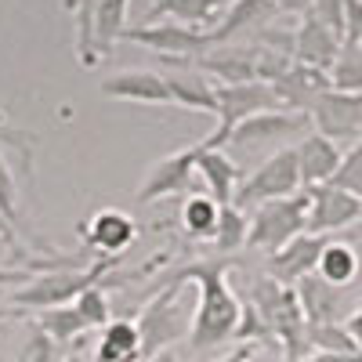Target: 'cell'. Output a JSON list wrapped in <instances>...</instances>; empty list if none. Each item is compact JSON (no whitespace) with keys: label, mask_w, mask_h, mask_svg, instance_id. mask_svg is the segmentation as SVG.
I'll return each mask as SVG.
<instances>
[{"label":"cell","mask_w":362,"mask_h":362,"mask_svg":"<svg viewBox=\"0 0 362 362\" xmlns=\"http://www.w3.org/2000/svg\"><path fill=\"white\" fill-rule=\"evenodd\" d=\"M210 243H214L218 254H232L239 247H247V214L243 210H235L232 203L221 206L218 228H214V235H210Z\"/></svg>","instance_id":"obj_30"},{"label":"cell","mask_w":362,"mask_h":362,"mask_svg":"<svg viewBox=\"0 0 362 362\" xmlns=\"http://www.w3.org/2000/svg\"><path fill=\"white\" fill-rule=\"evenodd\" d=\"M95 362H141L138 326L127 319H112L102 329V341L95 348Z\"/></svg>","instance_id":"obj_25"},{"label":"cell","mask_w":362,"mask_h":362,"mask_svg":"<svg viewBox=\"0 0 362 362\" xmlns=\"http://www.w3.org/2000/svg\"><path fill=\"white\" fill-rule=\"evenodd\" d=\"M341 47H344V40L337 33H329V29L322 22H315L312 15H300V25L293 29V62L329 73Z\"/></svg>","instance_id":"obj_18"},{"label":"cell","mask_w":362,"mask_h":362,"mask_svg":"<svg viewBox=\"0 0 362 362\" xmlns=\"http://www.w3.org/2000/svg\"><path fill=\"white\" fill-rule=\"evenodd\" d=\"M276 11H286V15H308L312 0H268Z\"/></svg>","instance_id":"obj_40"},{"label":"cell","mask_w":362,"mask_h":362,"mask_svg":"<svg viewBox=\"0 0 362 362\" xmlns=\"http://www.w3.org/2000/svg\"><path fill=\"white\" fill-rule=\"evenodd\" d=\"M214 116H218V131L210 134L203 145L206 148H225L232 131L239 124H247L250 116H261V112H279V98L276 90L261 80H250V83H218L214 87ZM286 112V109H283Z\"/></svg>","instance_id":"obj_6"},{"label":"cell","mask_w":362,"mask_h":362,"mask_svg":"<svg viewBox=\"0 0 362 362\" xmlns=\"http://www.w3.org/2000/svg\"><path fill=\"white\" fill-rule=\"evenodd\" d=\"M80 235L87 247H95L98 257H116L124 254L127 247H134L138 239V225L127 210H116V206H105L98 214H90L87 225H80Z\"/></svg>","instance_id":"obj_13"},{"label":"cell","mask_w":362,"mask_h":362,"mask_svg":"<svg viewBox=\"0 0 362 362\" xmlns=\"http://www.w3.org/2000/svg\"><path fill=\"white\" fill-rule=\"evenodd\" d=\"M185 286L189 283L170 279L153 300H148V308L134 322L138 326V341H141V362L160 355V351H167V348H174V341L189 337L196 300H192V305L185 300Z\"/></svg>","instance_id":"obj_2"},{"label":"cell","mask_w":362,"mask_h":362,"mask_svg":"<svg viewBox=\"0 0 362 362\" xmlns=\"http://www.w3.org/2000/svg\"><path fill=\"white\" fill-rule=\"evenodd\" d=\"M163 83L170 90V105H185L196 112H214V87L206 83V76L199 69H185V73H163Z\"/></svg>","instance_id":"obj_24"},{"label":"cell","mask_w":362,"mask_h":362,"mask_svg":"<svg viewBox=\"0 0 362 362\" xmlns=\"http://www.w3.org/2000/svg\"><path fill=\"white\" fill-rule=\"evenodd\" d=\"M268 87L276 90V98H279V105H283L286 112H300V116H308V109L315 105V98L329 90V73L293 62V66L276 80V83H268Z\"/></svg>","instance_id":"obj_16"},{"label":"cell","mask_w":362,"mask_h":362,"mask_svg":"<svg viewBox=\"0 0 362 362\" xmlns=\"http://www.w3.org/2000/svg\"><path fill=\"white\" fill-rule=\"evenodd\" d=\"M341 326L348 329V337H351V341H355V348L362 351V308H355V312H351Z\"/></svg>","instance_id":"obj_39"},{"label":"cell","mask_w":362,"mask_h":362,"mask_svg":"<svg viewBox=\"0 0 362 362\" xmlns=\"http://www.w3.org/2000/svg\"><path fill=\"white\" fill-rule=\"evenodd\" d=\"M315 276L337 290L351 286L358 279V254L351 250V243H326L315 264Z\"/></svg>","instance_id":"obj_26"},{"label":"cell","mask_w":362,"mask_h":362,"mask_svg":"<svg viewBox=\"0 0 362 362\" xmlns=\"http://www.w3.org/2000/svg\"><path fill=\"white\" fill-rule=\"evenodd\" d=\"M308 15L315 22H322L329 33H337L344 40V0H312V8Z\"/></svg>","instance_id":"obj_36"},{"label":"cell","mask_w":362,"mask_h":362,"mask_svg":"<svg viewBox=\"0 0 362 362\" xmlns=\"http://www.w3.org/2000/svg\"><path fill=\"white\" fill-rule=\"evenodd\" d=\"M300 362H305V358H300Z\"/></svg>","instance_id":"obj_45"},{"label":"cell","mask_w":362,"mask_h":362,"mask_svg":"<svg viewBox=\"0 0 362 362\" xmlns=\"http://www.w3.org/2000/svg\"><path fill=\"white\" fill-rule=\"evenodd\" d=\"M66 362H87V358H83V355H69Z\"/></svg>","instance_id":"obj_43"},{"label":"cell","mask_w":362,"mask_h":362,"mask_svg":"<svg viewBox=\"0 0 362 362\" xmlns=\"http://www.w3.org/2000/svg\"><path fill=\"white\" fill-rule=\"evenodd\" d=\"M308 348H315L319 355H355V341L348 337V329L341 322H322V326H308L305 334Z\"/></svg>","instance_id":"obj_32"},{"label":"cell","mask_w":362,"mask_h":362,"mask_svg":"<svg viewBox=\"0 0 362 362\" xmlns=\"http://www.w3.org/2000/svg\"><path fill=\"white\" fill-rule=\"evenodd\" d=\"M257 44H221L196 58V69L203 76H218V83H250L257 80Z\"/></svg>","instance_id":"obj_14"},{"label":"cell","mask_w":362,"mask_h":362,"mask_svg":"<svg viewBox=\"0 0 362 362\" xmlns=\"http://www.w3.org/2000/svg\"><path fill=\"white\" fill-rule=\"evenodd\" d=\"M329 87L344 95H362V47H341L334 69H329Z\"/></svg>","instance_id":"obj_31"},{"label":"cell","mask_w":362,"mask_h":362,"mask_svg":"<svg viewBox=\"0 0 362 362\" xmlns=\"http://www.w3.org/2000/svg\"><path fill=\"white\" fill-rule=\"evenodd\" d=\"M73 308L83 315L87 329H105V326L112 322V308H109V297H105V290H102V286L83 290V293L73 300Z\"/></svg>","instance_id":"obj_33"},{"label":"cell","mask_w":362,"mask_h":362,"mask_svg":"<svg viewBox=\"0 0 362 362\" xmlns=\"http://www.w3.org/2000/svg\"><path fill=\"white\" fill-rule=\"evenodd\" d=\"M326 247L322 235H297L293 243H286L283 250H276L268 257V279H276L279 286H297L305 276H312L315 264H319V254Z\"/></svg>","instance_id":"obj_15"},{"label":"cell","mask_w":362,"mask_h":362,"mask_svg":"<svg viewBox=\"0 0 362 362\" xmlns=\"http://www.w3.org/2000/svg\"><path fill=\"white\" fill-rule=\"evenodd\" d=\"M250 355H254V351H239V355H232V358H221V362H250Z\"/></svg>","instance_id":"obj_42"},{"label":"cell","mask_w":362,"mask_h":362,"mask_svg":"<svg viewBox=\"0 0 362 362\" xmlns=\"http://www.w3.org/2000/svg\"><path fill=\"white\" fill-rule=\"evenodd\" d=\"M329 185L341 189V192H348V196H355V199L362 203V141L351 145L348 153L341 156V167H337L334 177H329Z\"/></svg>","instance_id":"obj_34"},{"label":"cell","mask_w":362,"mask_h":362,"mask_svg":"<svg viewBox=\"0 0 362 362\" xmlns=\"http://www.w3.org/2000/svg\"><path fill=\"white\" fill-rule=\"evenodd\" d=\"M308 124L315 134L329 138L334 145H358L362 141V95H344L329 87L308 109Z\"/></svg>","instance_id":"obj_9"},{"label":"cell","mask_w":362,"mask_h":362,"mask_svg":"<svg viewBox=\"0 0 362 362\" xmlns=\"http://www.w3.org/2000/svg\"><path fill=\"white\" fill-rule=\"evenodd\" d=\"M225 272L228 268L221 261H199V264L174 272V279L196 283V312H192V326H189V348L192 351H210V348L235 337L239 315H243V300L228 286Z\"/></svg>","instance_id":"obj_1"},{"label":"cell","mask_w":362,"mask_h":362,"mask_svg":"<svg viewBox=\"0 0 362 362\" xmlns=\"http://www.w3.org/2000/svg\"><path fill=\"white\" fill-rule=\"evenodd\" d=\"M293 153H297V170H300V189H319V185H329V177L337 174L341 167V145H334L329 138L322 134H305L297 145H293Z\"/></svg>","instance_id":"obj_19"},{"label":"cell","mask_w":362,"mask_h":362,"mask_svg":"<svg viewBox=\"0 0 362 362\" xmlns=\"http://www.w3.org/2000/svg\"><path fill=\"white\" fill-rule=\"evenodd\" d=\"M308 127V116H300V112H261V116H250L247 124H239L228 138V145L235 148H257L264 141H276L290 131H305Z\"/></svg>","instance_id":"obj_21"},{"label":"cell","mask_w":362,"mask_h":362,"mask_svg":"<svg viewBox=\"0 0 362 362\" xmlns=\"http://www.w3.org/2000/svg\"><path fill=\"white\" fill-rule=\"evenodd\" d=\"M80 264L76 257H47V261H33L25 268H0V286H25L29 279L44 276V272H54V268H73Z\"/></svg>","instance_id":"obj_35"},{"label":"cell","mask_w":362,"mask_h":362,"mask_svg":"<svg viewBox=\"0 0 362 362\" xmlns=\"http://www.w3.org/2000/svg\"><path fill=\"white\" fill-rule=\"evenodd\" d=\"M235 0H153L148 4V22H177L192 29H214L225 8Z\"/></svg>","instance_id":"obj_20"},{"label":"cell","mask_w":362,"mask_h":362,"mask_svg":"<svg viewBox=\"0 0 362 362\" xmlns=\"http://www.w3.org/2000/svg\"><path fill=\"white\" fill-rule=\"evenodd\" d=\"M102 95L134 105H170V90L156 69H124L102 80Z\"/></svg>","instance_id":"obj_17"},{"label":"cell","mask_w":362,"mask_h":362,"mask_svg":"<svg viewBox=\"0 0 362 362\" xmlns=\"http://www.w3.org/2000/svg\"><path fill=\"white\" fill-rule=\"evenodd\" d=\"M305 232H308V196L305 192H297L290 199H272V203L254 206V214L247 218V250L272 257Z\"/></svg>","instance_id":"obj_5"},{"label":"cell","mask_w":362,"mask_h":362,"mask_svg":"<svg viewBox=\"0 0 362 362\" xmlns=\"http://www.w3.org/2000/svg\"><path fill=\"white\" fill-rule=\"evenodd\" d=\"M358 228H362V218H358Z\"/></svg>","instance_id":"obj_44"},{"label":"cell","mask_w":362,"mask_h":362,"mask_svg":"<svg viewBox=\"0 0 362 362\" xmlns=\"http://www.w3.org/2000/svg\"><path fill=\"white\" fill-rule=\"evenodd\" d=\"M116 257H95L90 264H73V268H54V272H44V276L29 279L25 286H18L11 293V305L18 308H33V312H47V308H62V305H73V300L98 286V279L105 272H112Z\"/></svg>","instance_id":"obj_3"},{"label":"cell","mask_w":362,"mask_h":362,"mask_svg":"<svg viewBox=\"0 0 362 362\" xmlns=\"http://www.w3.org/2000/svg\"><path fill=\"white\" fill-rule=\"evenodd\" d=\"M145 362H181V358H177L174 348H167V351H160V355H153V358H145Z\"/></svg>","instance_id":"obj_41"},{"label":"cell","mask_w":362,"mask_h":362,"mask_svg":"<svg viewBox=\"0 0 362 362\" xmlns=\"http://www.w3.org/2000/svg\"><path fill=\"white\" fill-rule=\"evenodd\" d=\"M308 196V235H329V232H344L351 225H358L362 218V203L334 185H319V189H305Z\"/></svg>","instance_id":"obj_11"},{"label":"cell","mask_w":362,"mask_h":362,"mask_svg":"<svg viewBox=\"0 0 362 362\" xmlns=\"http://www.w3.org/2000/svg\"><path fill=\"white\" fill-rule=\"evenodd\" d=\"M119 40L141 44L148 51H160L167 58L192 66L196 58H203L210 51V37L206 29H192V25H177V22H145V25H124Z\"/></svg>","instance_id":"obj_8"},{"label":"cell","mask_w":362,"mask_h":362,"mask_svg":"<svg viewBox=\"0 0 362 362\" xmlns=\"http://www.w3.org/2000/svg\"><path fill=\"white\" fill-rule=\"evenodd\" d=\"M196 174L206 181V196L214 199L218 206H228L235 189H239V163L232 156H225L221 148H206L199 141L196 153Z\"/></svg>","instance_id":"obj_22"},{"label":"cell","mask_w":362,"mask_h":362,"mask_svg":"<svg viewBox=\"0 0 362 362\" xmlns=\"http://www.w3.org/2000/svg\"><path fill=\"white\" fill-rule=\"evenodd\" d=\"M344 44L362 47V0H344Z\"/></svg>","instance_id":"obj_38"},{"label":"cell","mask_w":362,"mask_h":362,"mask_svg":"<svg viewBox=\"0 0 362 362\" xmlns=\"http://www.w3.org/2000/svg\"><path fill=\"white\" fill-rule=\"evenodd\" d=\"M293 293H297V305H300V312H305V322H308V326L337 322L341 290H337V286H329V283H322L315 272L300 279V283L293 286Z\"/></svg>","instance_id":"obj_23"},{"label":"cell","mask_w":362,"mask_h":362,"mask_svg":"<svg viewBox=\"0 0 362 362\" xmlns=\"http://www.w3.org/2000/svg\"><path fill=\"white\" fill-rule=\"evenodd\" d=\"M276 15H279V11L272 8L268 0H235V4L225 8V15L218 18V25H214V29H206L210 47L232 44V40H239V37L257 40V33L276 22Z\"/></svg>","instance_id":"obj_12"},{"label":"cell","mask_w":362,"mask_h":362,"mask_svg":"<svg viewBox=\"0 0 362 362\" xmlns=\"http://www.w3.org/2000/svg\"><path fill=\"white\" fill-rule=\"evenodd\" d=\"M8 134L0 131V221L11 232H22V218H18V177L11 167V153H8Z\"/></svg>","instance_id":"obj_28"},{"label":"cell","mask_w":362,"mask_h":362,"mask_svg":"<svg viewBox=\"0 0 362 362\" xmlns=\"http://www.w3.org/2000/svg\"><path fill=\"white\" fill-rule=\"evenodd\" d=\"M218 214H221V206L210 199L206 192H189L185 203H181V228H185L189 239H210L218 228Z\"/></svg>","instance_id":"obj_27"},{"label":"cell","mask_w":362,"mask_h":362,"mask_svg":"<svg viewBox=\"0 0 362 362\" xmlns=\"http://www.w3.org/2000/svg\"><path fill=\"white\" fill-rule=\"evenodd\" d=\"M40 334L44 337H51L54 344H69V341H76L80 334H87V322H83V315L73 308V305H62V308H47V312H40Z\"/></svg>","instance_id":"obj_29"},{"label":"cell","mask_w":362,"mask_h":362,"mask_svg":"<svg viewBox=\"0 0 362 362\" xmlns=\"http://www.w3.org/2000/svg\"><path fill=\"white\" fill-rule=\"evenodd\" d=\"M300 192V170H297V153L293 148H279L272 153L250 177L239 181V189L232 196V206L235 210H254L261 203H272V199H290Z\"/></svg>","instance_id":"obj_7"},{"label":"cell","mask_w":362,"mask_h":362,"mask_svg":"<svg viewBox=\"0 0 362 362\" xmlns=\"http://www.w3.org/2000/svg\"><path fill=\"white\" fill-rule=\"evenodd\" d=\"M15 362H58V344L37 329V334L22 344V351H18Z\"/></svg>","instance_id":"obj_37"},{"label":"cell","mask_w":362,"mask_h":362,"mask_svg":"<svg viewBox=\"0 0 362 362\" xmlns=\"http://www.w3.org/2000/svg\"><path fill=\"white\" fill-rule=\"evenodd\" d=\"M131 0H66L76 22V54L83 66H98L124 33Z\"/></svg>","instance_id":"obj_4"},{"label":"cell","mask_w":362,"mask_h":362,"mask_svg":"<svg viewBox=\"0 0 362 362\" xmlns=\"http://www.w3.org/2000/svg\"><path fill=\"white\" fill-rule=\"evenodd\" d=\"M196 153H199V145H189V148H181V153L156 160V167L145 174L134 199L138 203H160L167 196H189L192 192V174H196Z\"/></svg>","instance_id":"obj_10"}]
</instances>
